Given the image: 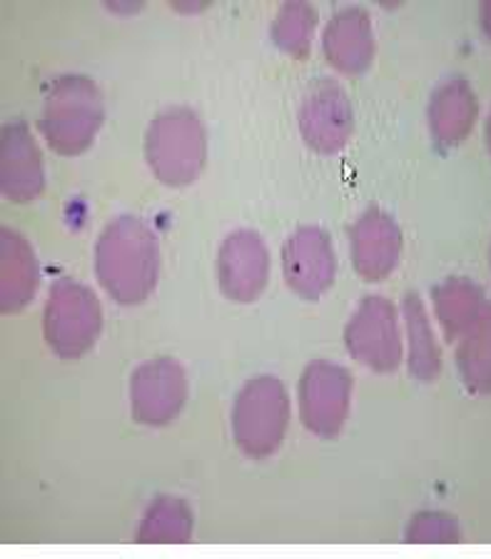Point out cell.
Returning <instances> with one entry per match:
<instances>
[{
	"mask_svg": "<svg viewBox=\"0 0 491 559\" xmlns=\"http://www.w3.org/2000/svg\"><path fill=\"white\" fill-rule=\"evenodd\" d=\"M285 283L304 300H318L335 283L337 258L330 235L320 227H300L283 248Z\"/></svg>",
	"mask_w": 491,
	"mask_h": 559,
	"instance_id": "obj_10",
	"label": "cell"
},
{
	"mask_svg": "<svg viewBox=\"0 0 491 559\" xmlns=\"http://www.w3.org/2000/svg\"><path fill=\"white\" fill-rule=\"evenodd\" d=\"M217 277H220L223 293L230 300H258L270 277V250L265 240L254 230L227 235L220 258H217Z\"/></svg>",
	"mask_w": 491,
	"mask_h": 559,
	"instance_id": "obj_11",
	"label": "cell"
},
{
	"mask_svg": "<svg viewBox=\"0 0 491 559\" xmlns=\"http://www.w3.org/2000/svg\"><path fill=\"white\" fill-rule=\"evenodd\" d=\"M289 425L285 384L272 374L250 380L232 407V435L248 457L262 460L277 452Z\"/></svg>",
	"mask_w": 491,
	"mask_h": 559,
	"instance_id": "obj_4",
	"label": "cell"
},
{
	"mask_svg": "<svg viewBox=\"0 0 491 559\" xmlns=\"http://www.w3.org/2000/svg\"><path fill=\"white\" fill-rule=\"evenodd\" d=\"M355 270L370 283L394 273L402 258V230L382 210H367L349 230Z\"/></svg>",
	"mask_w": 491,
	"mask_h": 559,
	"instance_id": "obj_12",
	"label": "cell"
},
{
	"mask_svg": "<svg viewBox=\"0 0 491 559\" xmlns=\"http://www.w3.org/2000/svg\"><path fill=\"white\" fill-rule=\"evenodd\" d=\"M462 530L444 512H422L407 527V542H459Z\"/></svg>",
	"mask_w": 491,
	"mask_h": 559,
	"instance_id": "obj_22",
	"label": "cell"
},
{
	"mask_svg": "<svg viewBox=\"0 0 491 559\" xmlns=\"http://www.w3.org/2000/svg\"><path fill=\"white\" fill-rule=\"evenodd\" d=\"M0 186L13 203H31L46 186L43 155L25 122H11L0 140Z\"/></svg>",
	"mask_w": 491,
	"mask_h": 559,
	"instance_id": "obj_13",
	"label": "cell"
},
{
	"mask_svg": "<svg viewBox=\"0 0 491 559\" xmlns=\"http://www.w3.org/2000/svg\"><path fill=\"white\" fill-rule=\"evenodd\" d=\"M38 262L21 233H0V310L17 312L31 302L38 287Z\"/></svg>",
	"mask_w": 491,
	"mask_h": 559,
	"instance_id": "obj_16",
	"label": "cell"
},
{
	"mask_svg": "<svg viewBox=\"0 0 491 559\" xmlns=\"http://www.w3.org/2000/svg\"><path fill=\"white\" fill-rule=\"evenodd\" d=\"M190 537L192 512L180 497H157L137 530V542H188Z\"/></svg>",
	"mask_w": 491,
	"mask_h": 559,
	"instance_id": "obj_20",
	"label": "cell"
},
{
	"mask_svg": "<svg viewBox=\"0 0 491 559\" xmlns=\"http://www.w3.org/2000/svg\"><path fill=\"white\" fill-rule=\"evenodd\" d=\"M405 325L409 340V370L417 380L434 382L442 370V353L436 345L432 325H429L422 297L417 293L405 295Z\"/></svg>",
	"mask_w": 491,
	"mask_h": 559,
	"instance_id": "obj_18",
	"label": "cell"
},
{
	"mask_svg": "<svg viewBox=\"0 0 491 559\" xmlns=\"http://www.w3.org/2000/svg\"><path fill=\"white\" fill-rule=\"evenodd\" d=\"M105 118L98 87L85 75H63L52 83L40 112V130L60 155H81L93 145Z\"/></svg>",
	"mask_w": 491,
	"mask_h": 559,
	"instance_id": "obj_2",
	"label": "cell"
},
{
	"mask_svg": "<svg viewBox=\"0 0 491 559\" xmlns=\"http://www.w3.org/2000/svg\"><path fill=\"white\" fill-rule=\"evenodd\" d=\"M145 157L165 186H190L205 168L207 135L203 122L188 108L163 110L147 128Z\"/></svg>",
	"mask_w": 491,
	"mask_h": 559,
	"instance_id": "obj_3",
	"label": "cell"
},
{
	"mask_svg": "<svg viewBox=\"0 0 491 559\" xmlns=\"http://www.w3.org/2000/svg\"><path fill=\"white\" fill-rule=\"evenodd\" d=\"M324 56L342 73H364L374 56V28L362 8H345L332 15L324 31Z\"/></svg>",
	"mask_w": 491,
	"mask_h": 559,
	"instance_id": "obj_14",
	"label": "cell"
},
{
	"mask_svg": "<svg viewBox=\"0 0 491 559\" xmlns=\"http://www.w3.org/2000/svg\"><path fill=\"white\" fill-rule=\"evenodd\" d=\"M345 345L359 365L374 372H394L405 357L399 318L390 300L364 297L345 330Z\"/></svg>",
	"mask_w": 491,
	"mask_h": 559,
	"instance_id": "obj_6",
	"label": "cell"
},
{
	"mask_svg": "<svg viewBox=\"0 0 491 559\" xmlns=\"http://www.w3.org/2000/svg\"><path fill=\"white\" fill-rule=\"evenodd\" d=\"M429 128L436 143L459 145L471 133L479 116L477 95L464 78H450L432 93L429 100Z\"/></svg>",
	"mask_w": 491,
	"mask_h": 559,
	"instance_id": "obj_15",
	"label": "cell"
},
{
	"mask_svg": "<svg viewBox=\"0 0 491 559\" xmlns=\"http://www.w3.org/2000/svg\"><path fill=\"white\" fill-rule=\"evenodd\" d=\"M300 133L312 151L332 155L347 145L352 135V103L345 87L320 78L304 93L300 108Z\"/></svg>",
	"mask_w": 491,
	"mask_h": 559,
	"instance_id": "obj_9",
	"label": "cell"
},
{
	"mask_svg": "<svg viewBox=\"0 0 491 559\" xmlns=\"http://www.w3.org/2000/svg\"><path fill=\"white\" fill-rule=\"evenodd\" d=\"M457 367L469 390L491 392V305L459 337Z\"/></svg>",
	"mask_w": 491,
	"mask_h": 559,
	"instance_id": "obj_19",
	"label": "cell"
},
{
	"mask_svg": "<svg viewBox=\"0 0 491 559\" xmlns=\"http://www.w3.org/2000/svg\"><path fill=\"white\" fill-rule=\"evenodd\" d=\"M188 400V374L172 357L140 365L130 380L133 417L140 425H170Z\"/></svg>",
	"mask_w": 491,
	"mask_h": 559,
	"instance_id": "obj_8",
	"label": "cell"
},
{
	"mask_svg": "<svg viewBox=\"0 0 491 559\" xmlns=\"http://www.w3.org/2000/svg\"><path fill=\"white\" fill-rule=\"evenodd\" d=\"M481 25H484V33L491 38V3L481 5Z\"/></svg>",
	"mask_w": 491,
	"mask_h": 559,
	"instance_id": "obj_23",
	"label": "cell"
},
{
	"mask_svg": "<svg viewBox=\"0 0 491 559\" xmlns=\"http://www.w3.org/2000/svg\"><path fill=\"white\" fill-rule=\"evenodd\" d=\"M160 248L155 233L133 215H122L100 233L95 245V275L120 305H137L155 290Z\"/></svg>",
	"mask_w": 491,
	"mask_h": 559,
	"instance_id": "obj_1",
	"label": "cell"
},
{
	"mask_svg": "<svg viewBox=\"0 0 491 559\" xmlns=\"http://www.w3.org/2000/svg\"><path fill=\"white\" fill-rule=\"evenodd\" d=\"M487 145H489V153H491V116L487 120Z\"/></svg>",
	"mask_w": 491,
	"mask_h": 559,
	"instance_id": "obj_24",
	"label": "cell"
},
{
	"mask_svg": "<svg viewBox=\"0 0 491 559\" xmlns=\"http://www.w3.org/2000/svg\"><path fill=\"white\" fill-rule=\"evenodd\" d=\"M100 328L103 310L91 287L68 277L50 287L43 312V332L52 353L63 360H77L95 345Z\"/></svg>",
	"mask_w": 491,
	"mask_h": 559,
	"instance_id": "obj_5",
	"label": "cell"
},
{
	"mask_svg": "<svg viewBox=\"0 0 491 559\" xmlns=\"http://www.w3.org/2000/svg\"><path fill=\"white\" fill-rule=\"evenodd\" d=\"M352 400V374L335 362L318 360L304 367L300 380V417L307 430L324 440L342 432Z\"/></svg>",
	"mask_w": 491,
	"mask_h": 559,
	"instance_id": "obj_7",
	"label": "cell"
},
{
	"mask_svg": "<svg viewBox=\"0 0 491 559\" xmlns=\"http://www.w3.org/2000/svg\"><path fill=\"white\" fill-rule=\"evenodd\" d=\"M432 300L436 320H440L446 340H459L464 332L475 325L481 310L487 308L481 287L464 277H452L444 280L442 285H436Z\"/></svg>",
	"mask_w": 491,
	"mask_h": 559,
	"instance_id": "obj_17",
	"label": "cell"
},
{
	"mask_svg": "<svg viewBox=\"0 0 491 559\" xmlns=\"http://www.w3.org/2000/svg\"><path fill=\"white\" fill-rule=\"evenodd\" d=\"M318 25V11L307 3H285L272 23V40L292 58H307L312 46V33Z\"/></svg>",
	"mask_w": 491,
	"mask_h": 559,
	"instance_id": "obj_21",
	"label": "cell"
}]
</instances>
